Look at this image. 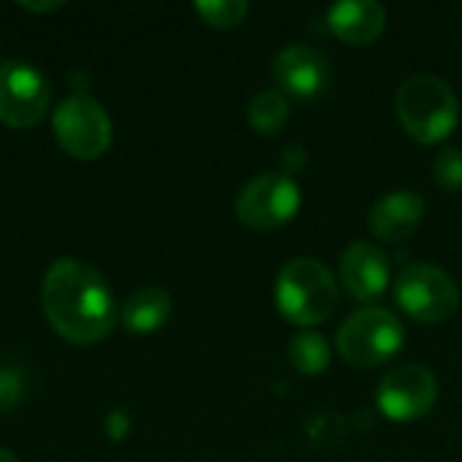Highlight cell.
<instances>
[{
	"label": "cell",
	"mask_w": 462,
	"mask_h": 462,
	"mask_svg": "<svg viewBox=\"0 0 462 462\" xmlns=\"http://www.w3.org/2000/svg\"><path fill=\"white\" fill-rule=\"evenodd\" d=\"M51 130L60 149L76 160H97L108 152L114 127L100 100L87 95H68L51 116Z\"/></svg>",
	"instance_id": "cell-5"
},
{
	"label": "cell",
	"mask_w": 462,
	"mask_h": 462,
	"mask_svg": "<svg viewBox=\"0 0 462 462\" xmlns=\"http://www.w3.org/2000/svg\"><path fill=\"white\" fill-rule=\"evenodd\" d=\"M306 162H309L306 149H303L300 143H292V146H287L284 154H282V173L295 176V173H300V171L306 168Z\"/></svg>",
	"instance_id": "cell-20"
},
{
	"label": "cell",
	"mask_w": 462,
	"mask_h": 462,
	"mask_svg": "<svg viewBox=\"0 0 462 462\" xmlns=\"http://www.w3.org/2000/svg\"><path fill=\"white\" fill-rule=\"evenodd\" d=\"M395 300L411 319L436 325L455 317L460 309V290L447 271L428 263H409L398 273Z\"/></svg>",
	"instance_id": "cell-6"
},
{
	"label": "cell",
	"mask_w": 462,
	"mask_h": 462,
	"mask_svg": "<svg viewBox=\"0 0 462 462\" xmlns=\"http://www.w3.org/2000/svg\"><path fill=\"white\" fill-rule=\"evenodd\" d=\"M51 103L49 79L30 62H0V122L14 130L41 125Z\"/></svg>",
	"instance_id": "cell-8"
},
{
	"label": "cell",
	"mask_w": 462,
	"mask_h": 462,
	"mask_svg": "<svg viewBox=\"0 0 462 462\" xmlns=\"http://www.w3.org/2000/svg\"><path fill=\"white\" fill-rule=\"evenodd\" d=\"M422 217L425 200L414 189H393L374 203L368 214V227L379 241L401 244L414 236V230L422 225Z\"/></svg>",
	"instance_id": "cell-12"
},
{
	"label": "cell",
	"mask_w": 462,
	"mask_h": 462,
	"mask_svg": "<svg viewBox=\"0 0 462 462\" xmlns=\"http://www.w3.org/2000/svg\"><path fill=\"white\" fill-rule=\"evenodd\" d=\"M41 309L51 330L73 344L103 341L116 322V303L106 279L76 257H60L41 282Z\"/></svg>",
	"instance_id": "cell-1"
},
{
	"label": "cell",
	"mask_w": 462,
	"mask_h": 462,
	"mask_svg": "<svg viewBox=\"0 0 462 462\" xmlns=\"http://www.w3.org/2000/svg\"><path fill=\"white\" fill-rule=\"evenodd\" d=\"M439 401V379L428 365L406 363L387 371L376 387V406L393 422H414Z\"/></svg>",
	"instance_id": "cell-9"
},
{
	"label": "cell",
	"mask_w": 462,
	"mask_h": 462,
	"mask_svg": "<svg viewBox=\"0 0 462 462\" xmlns=\"http://www.w3.org/2000/svg\"><path fill=\"white\" fill-rule=\"evenodd\" d=\"M195 11L203 16L206 24L217 30H230L244 22V16L249 14V3L246 0H198Z\"/></svg>",
	"instance_id": "cell-17"
},
{
	"label": "cell",
	"mask_w": 462,
	"mask_h": 462,
	"mask_svg": "<svg viewBox=\"0 0 462 462\" xmlns=\"http://www.w3.org/2000/svg\"><path fill=\"white\" fill-rule=\"evenodd\" d=\"M330 60L309 43H292L273 60V79L292 97L309 100L322 95L330 87Z\"/></svg>",
	"instance_id": "cell-10"
},
{
	"label": "cell",
	"mask_w": 462,
	"mask_h": 462,
	"mask_svg": "<svg viewBox=\"0 0 462 462\" xmlns=\"http://www.w3.org/2000/svg\"><path fill=\"white\" fill-rule=\"evenodd\" d=\"M395 114L403 130L420 143H439L452 135L460 122V103L452 87L433 76H409L395 92Z\"/></svg>",
	"instance_id": "cell-2"
},
{
	"label": "cell",
	"mask_w": 462,
	"mask_h": 462,
	"mask_svg": "<svg viewBox=\"0 0 462 462\" xmlns=\"http://www.w3.org/2000/svg\"><path fill=\"white\" fill-rule=\"evenodd\" d=\"M106 430L119 441V439H125L127 436V430H130V417L122 411V409H116V411H111L108 414V420H106Z\"/></svg>",
	"instance_id": "cell-21"
},
{
	"label": "cell",
	"mask_w": 462,
	"mask_h": 462,
	"mask_svg": "<svg viewBox=\"0 0 462 462\" xmlns=\"http://www.w3.org/2000/svg\"><path fill=\"white\" fill-rule=\"evenodd\" d=\"M22 401V379L16 371H0V414H8Z\"/></svg>",
	"instance_id": "cell-19"
},
{
	"label": "cell",
	"mask_w": 462,
	"mask_h": 462,
	"mask_svg": "<svg viewBox=\"0 0 462 462\" xmlns=\"http://www.w3.org/2000/svg\"><path fill=\"white\" fill-rule=\"evenodd\" d=\"M433 179L444 189H460L462 187V149L444 146L433 160Z\"/></svg>",
	"instance_id": "cell-18"
},
{
	"label": "cell",
	"mask_w": 462,
	"mask_h": 462,
	"mask_svg": "<svg viewBox=\"0 0 462 462\" xmlns=\"http://www.w3.org/2000/svg\"><path fill=\"white\" fill-rule=\"evenodd\" d=\"M403 338V325L393 311L382 306H365L346 317L336 336V346L349 365L376 368L401 352Z\"/></svg>",
	"instance_id": "cell-4"
},
{
	"label": "cell",
	"mask_w": 462,
	"mask_h": 462,
	"mask_svg": "<svg viewBox=\"0 0 462 462\" xmlns=\"http://www.w3.org/2000/svg\"><path fill=\"white\" fill-rule=\"evenodd\" d=\"M300 208V187L282 171L254 176L236 198V217L252 230H276Z\"/></svg>",
	"instance_id": "cell-7"
},
{
	"label": "cell",
	"mask_w": 462,
	"mask_h": 462,
	"mask_svg": "<svg viewBox=\"0 0 462 462\" xmlns=\"http://www.w3.org/2000/svg\"><path fill=\"white\" fill-rule=\"evenodd\" d=\"M0 462H22V460H19L14 452H8V449H3V447H0Z\"/></svg>",
	"instance_id": "cell-24"
},
{
	"label": "cell",
	"mask_w": 462,
	"mask_h": 462,
	"mask_svg": "<svg viewBox=\"0 0 462 462\" xmlns=\"http://www.w3.org/2000/svg\"><path fill=\"white\" fill-rule=\"evenodd\" d=\"M249 125L260 133V135H279L290 119V103L284 97V92L279 89H263L249 100L246 108Z\"/></svg>",
	"instance_id": "cell-16"
},
{
	"label": "cell",
	"mask_w": 462,
	"mask_h": 462,
	"mask_svg": "<svg viewBox=\"0 0 462 462\" xmlns=\"http://www.w3.org/2000/svg\"><path fill=\"white\" fill-rule=\"evenodd\" d=\"M171 311H173V300L162 287H143L125 300L122 322L133 333H154L168 322Z\"/></svg>",
	"instance_id": "cell-14"
},
{
	"label": "cell",
	"mask_w": 462,
	"mask_h": 462,
	"mask_svg": "<svg viewBox=\"0 0 462 462\" xmlns=\"http://www.w3.org/2000/svg\"><path fill=\"white\" fill-rule=\"evenodd\" d=\"M276 306L292 325H322L338 306V284L330 268L314 257L290 260L276 276Z\"/></svg>",
	"instance_id": "cell-3"
},
{
	"label": "cell",
	"mask_w": 462,
	"mask_h": 462,
	"mask_svg": "<svg viewBox=\"0 0 462 462\" xmlns=\"http://www.w3.org/2000/svg\"><path fill=\"white\" fill-rule=\"evenodd\" d=\"M330 30L352 46L374 43L387 24V8L376 0H344L328 8Z\"/></svg>",
	"instance_id": "cell-13"
},
{
	"label": "cell",
	"mask_w": 462,
	"mask_h": 462,
	"mask_svg": "<svg viewBox=\"0 0 462 462\" xmlns=\"http://www.w3.org/2000/svg\"><path fill=\"white\" fill-rule=\"evenodd\" d=\"M338 271L346 292L357 300H374L390 284V260L371 241H355L352 246H346Z\"/></svg>",
	"instance_id": "cell-11"
},
{
	"label": "cell",
	"mask_w": 462,
	"mask_h": 462,
	"mask_svg": "<svg viewBox=\"0 0 462 462\" xmlns=\"http://www.w3.org/2000/svg\"><path fill=\"white\" fill-rule=\"evenodd\" d=\"M287 357H290V363H292V368L298 374H303V376H319L330 365V344L317 330H300L290 341Z\"/></svg>",
	"instance_id": "cell-15"
},
{
	"label": "cell",
	"mask_w": 462,
	"mask_h": 462,
	"mask_svg": "<svg viewBox=\"0 0 462 462\" xmlns=\"http://www.w3.org/2000/svg\"><path fill=\"white\" fill-rule=\"evenodd\" d=\"M70 87L76 89V95H87L89 89V73H84L81 68L70 73Z\"/></svg>",
	"instance_id": "cell-23"
},
{
	"label": "cell",
	"mask_w": 462,
	"mask_h": 462,
	"mask_svg": "<svg viewBox=\"0 0 462 462\" xmlns=\"http://www.w3.org/2000/svg\"><path fill=\"white\" fill-rule=\"evenodd\" d=\"M16 5L24 8V11H32V14H49V11H60L65 3H60V0H54V3H27V0H16Z\"/></svg>",
	"instance_id": "cell-22"
}]
</instances>
